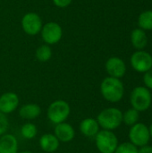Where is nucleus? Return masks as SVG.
Wrapping results in <instances>:
<instances>
[{"label":"nucleus","mask_w":152,"mask_h":153,"mask_svg":"<svg viewBox=\"0 0 152 153\" xmlns=\"http://www.w3.org/2000/svg\"><path fill=\"white\" fill-rule=\"evenodd\" d=\"M19 97L14 92H5L0 96V112L7 115L11 114L19 106Z\"/></svg>","instance_id":"nucleus-11"},{"label":"nucleus","mask_w":152,"mask_h":153,"mask_svg":"<svg viewBox=\"0 0 152 153\" xmlns=\"http://www.w3.org/2000/svg\"><path fill=\"white\" fill-rule=\"evenodd\" d=\"M9 128V120L6 117V115L0 112V136L6 134Z\"/></svg>","instance_id":"nucleus-23"},{"label":"nucleus","mask_w":152,"mask_h":153,"mask_svg":"<svg viewBox=\"0 0 152 153\" xmlns=\"http://www.w3.org/2000/svg\"><path fill=\"white\" fill-rule=\"evenodd\" d=\"M41 38L47 45H55L60 41L63 36V30L61 26L55 22L46 23L41 30Z\"/></svg>","instance_id":"nucleus-8"},{"label":"nucleus","mask_w":152,"mask_h":153,"mask_svg":"<svg viewBox=\"0 0 152 153\" xmlns=\"http://www.w3.org/2000/svg\"><path fill=\"white\" fill-rule=\"evenodd\" d=\"M114 153H138V147H136L130 142H126L118 144Z\"/></svg>","instance_id":"nucleus-22"},{"label":"nucleus","mask_w":152,"mask_h":153,"mask_svg":"<svg viewBox=\"0 0 152 153\" xmlns=\"http://www.w3.org/2000/svg\"><path fill=\"white\" fill-rule=\"evenodd\" d=\"M151 96H152V93H151Z\"/></svg>","instance_id":"nucleus-29"},{"label":"nucleus","mask_w":152,"mask_h":153,"mask_svg":"<svg viewBox=\"0 0 152 153\" xmlns=\"http://www.w3.org/2000/svg\"><path fill=\"white\" fill-rule=\"evenodd\" d=\"M100 93L108 102L117 103L125 95V86L120 79L108 76L100 83Z\"/></svg>","instance_id":"nucleus-1"},{"label":"nucleus","mask_w":152,"mask_h":153,"mask_svg":"<svg viewBox=\"0 0 152 153\" xmlns=\"http://www.w3.org/2000/svg\"><path fill=\"white\" fill-rule=\"evenodd\" d=\"M138 26L143 30H152V10L142 12L138 17Z\"/></svg>","instance_id":"nucleus-18"},{"label":"nucleus","mask_w":152,"mask_h":153,"mask_svg":"<svg viewBox=\"0 0 152 153\" xmlns=\"http://www.w3.org/2000/svg\"><path fill=\"white\" fill-rule=\"evenodd\" d=\"M21 134L23 138L27 140H32L38 134L37 126L32 123H26L21 128Z\"/></svg>","instance_id":"nucleus-21"},{"label":"nucleus","mask_w":152,"mask_h":153,"mask_svg":"<svg viewBox=\"0 0 152 153\" xmlns=\"http://www.w3.org/2000/svg\"><path fill=\"white\" fill-rule=\"evenodd\" d=\"M41 108L35 103H28L22 106L19 109V116L26 120H33L39 117Z\"/></svg>","instance_id":"nucleus-17"},{"label":"nucleus","mask_w":152,"mask_h":153,"mask_svg":"<svg viewBox=\"0 0 152 153\" xmlns=\"http://www.w3.org/2000/svg\"><path fill=\"white\" fill-rule=\"evenodd\" d=\"M54 134L60 143H69L74 139L75 131L70 124L64 122L56 125L54 129Z\"/></svg>","instance_id":"nucleus-12"},{"label":"nucleus","mask_w":152,"mask_h":153,"mask_svg":"<svg viewBox=\"0 0 152 153\" xmlns=\"http://www.w3.org/2000/svg\"><path fill=\"white\" fill-rule=\"evenodd\" d=\"M36 58L42 63L47 62L52 56V50L49 45H41L36 50Z\"/></svg>","instance_id":"nucleus-20"},{"label":"nucleus","mask_w":152,"mask_h":153,"mask_svg":"<svg viewBox=\"0 0 152 153\" xmlns=\"http://www.w3.org/2000/svg\"><path fill=\"white\" fill-rule=\"evenodd\" d=\"M73 0H53V3L56 6L59 8H65L69 6L72 4Z\"/></svg>","instance_id":"nucleus-25"},{"label":"nucleus","mask_w":152,"mask_h":153,"mask_svg":"<svg viewBox=\"0 0 152 153\" xmlns=\"http://www.w3.org/2000/svg\"><path fill=\"white\" fill-rule=\"evenodd\" d=\"M140 119V112L131 108L123 113V123L127 126H133L137 124Z\"/></svg>","instance_id":"nucleus-19"},{"label":"nucleus","mask_w":152,"mask_h":153,"mask_svg":"<svg viewBox=\"0 0 152 153\" xmlns=\"http://www.w3.org/2000/svg\"><path fill=\"white\" fill-rule=\"evenodd\" d=\"M131 42L133 47L137 50H143L148 45V37L145 30L137 28L131 33Z\"/></svg>","instance_id":"nucleus-16"},{"label":"nucleus","mask_w":152,"mask_h":153,"mask_svg":"<svg viewBox=\"0 0 152 153\" xmlns=\"http://www.w3.org/2000/svg\"><path fill=\"white\" fill-rule=\"evenodd\" d=\"M130 104L139 112H145L152 104L151 92L145 86L135 87L130 94Z\"/></svg>","instance_id":"nucleus-3"},{"label":"nucleus","mask_w":152,"mask_h":153,"mask_svg":"<svg viewBox=\"0 0 152 153\" xmlns=\"http://www.w3.org/2000/svg\"><path fill=\"white\" fill-rule=\"evenodd\" d=\"M70 113L71 107L69 103L64 100H56L48 106L47 116L51 123L57 125L65 122Z\"/></svg>","instance_id":"nucleus-4"},{"label":"nucleus","mask_w":152,"mask_h":153,"mask_svg":"<svg viewBox=\"0 0 152 153\" xmlns=\"http://www.w3.org/2000/svg\"><path fill=\"white\" fill-rule=\"evenodd\" d=\"M105 68L110 77L121 79L126 74V65L125 61L117 56L109 57L105 64Z\"/></svg>","instance_id":"nucleus-10"},{"label":"nucleus","mask_w":152,"mask_h":153,"mask_svg":"<svg viewBox=\"0 0 152 153\" xmlns=\"http://www.w3.org/2000/svg\"><path fill=\"white\" fill-rule=\"evenodd\" d=\"M99 153H114L118 146V139L113 131L100 130L94 137Z\"/></svg>","instance_id":"nucleus-5"},{"label":"nucleus","mask_w":152,"mask_h":153,"mask_svg":"<svg viewBox=\"0 0 152 153\" xmlns=\"http://www.w3.org/2000/svg\"><path fill=\"white\" fill-rule=\"evenodd\" d=\"M130 63L134 71L144 74L152 69V56L145 50H136L131 56Z\"/></svg>","instance_id":"nucleus-7"},{"label":"nucleus","mask_w":152,"mask_h":153,"mask_svg":"<svg viewBox=\"0 0 152 153\" xmlns=\"http://www.w3.org/2000/svg\"><path fill=\"white\" fill-rule=\"evenodd\" d=\"M60 142L52 134H45L39 139L40 149L47 153H53L56 152L59 148Z\"/></svg>","instance_id":"nucleus-14"},{"label":"nucleus","mask_w":152,"mask_h":153,"mask_svg":"<svg viewBox=\"0 0 152 153\" xmlns=\"http://www.w3.org/2000/svg\"><path fill=\"white\" fill-rule=\"evenodd\" d=\"M149 130H150V134H151V138L152 139V123H151V125L150 126V127H149Z\"/></svg>","instance_id":"nucleus-27"},{"label":"nucleus","mask_w":152,"mask_h":153,"mask_svg":"<svg viewBox=\"0 0 152 153\" xmlns=\"http://www.w3.org/2000/svg\"><path fill=\"white\" fill-rule=\"evenodd\" d=\"M18 152V141L13 134H4L0 136V153Z\"/></svg>","instance_id":"nucleus-15"},{"label":"nucleus","mask_w":152,"mask_h":153,"mask_svg":"<svg viewBox=\"0 0 152 153\" xmlns=\"http://www.w3.org/2000/svg\"><path fill=\"white\" fill-rule=\"evenodd\" d=\"M22 27L26 34L30 36L37 35L43 27L42 20L36 13H27L22 19Z\"/></svg>","instance_id":"nucleus-9"},{"label":"nucleus","mask_w":152,"mask_h":153,"mask_svg":"<svg viewBox=\"0 0 152 153\" xmlns=\"http://www.w3.org/2000/svg\"><path fill=\"white\" fill-rule=\"evenodd\" d=\"M97 121L102 130L114 131L123 123V112L114 107L104 108L98 115Z\"/></svg>","instance_id":"nucleus-2"},{"label":"nucleus","mask_w":152,"mask_h":153,"mask_svg":"<svg viewBox=\"0 0 152 153\" xmlns=\"http://www.w3.org/2000/svg\"><path fill=\"white\" fill-rule=\"evenodd\" d=\"M138 153H152V146L147 144L138 148Z\"/></svg>","instance_id":"nucleus-26"},{"label":"nucleus","mask_w":152,"mask_h":153,"mask_svg":"<svg viewBox=\"0 0 152 153\" xmlns=\"http://www.w3.org/2000/svg\"><path fill=\"white\" fill-rule=\"evenodd\" d=\"M17 153H33L32 152H30V151H22V152H17Z\"/></svg>","instance_id":"nucleus-28"},{"label":"nucleus","mask_w":152,"mask_h":153,"mask_svg":"<svg viewBox=\"0 0 152 153\" xmlns=\"http://www.w3.org/2000/svg\"><path fill=\"white\" fill-rule=\"evenodd\" d=\"M79 129L82 135L89 138H92L95 137L100 131V126L97 119H94L92 117H87L80 123Z\"/></svg>","instance_id":"nucleus-13"},{"label":"nucleus","mask_w":152,"mask_h":153,"mask_svg":"<svg viewBox=\"0 0 152 153\" xmlns=\"http://www.w3.org/2000/svg\"><path fill=\"white\" fill-rule=\"evenodd\" d=\"M143 83H144V86L147 89H149L150 91H152V69L149 70L146 73H144V74H143Z\"/></svg>","instance_id":"nucleus-24"},{"label":"nucleus","mask_w":152,"mask_h":153,"mask_svg":"<svg viewBox=\"0 0 152 153\" xmlns=\"http://www.w3.org/2000/svg\"><path fill=\"white\" fill-rule=\"evenodd\" d=\"M128 136L130 143L138 148L147 145L151 139L149 127L144 123L140 122L131 126Z\"/></svg>","instance_id":"nucleus-6"}]
</instances>
